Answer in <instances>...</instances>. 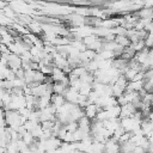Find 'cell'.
<instances>
[{
  "label": "cell",
  "instance_id": "6da1fadb",
  "mask_svg": "<svg viewBox=\"0 0 153 153\" xmlns=\"http://www.w3.org/2000/svg\"><path fill=\"white\" fill-rule=\"evenodd\" d=\"M99 109H100V108H99L96 103H88V104L84 108V114H85V116H87L90 120H92V118L96 117V114H97V111H98Z\"/></svg>",
  "mask_w": 153,
  "mask_h": 153
}]
</instances>
